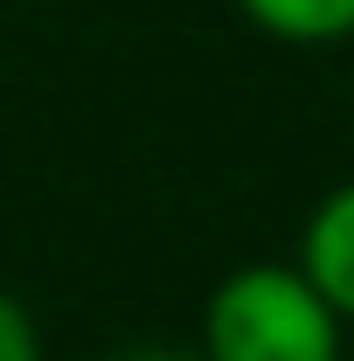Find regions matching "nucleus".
I'll return each instance as SVG.
<instances>
[{"label": "nucleus", "instance_id": "nucleus-1", "mask_svg": "<svg viewBox=\"0 0 354 361\" xmlns=\"http://www.w3.org/2000/svg\"><path fill=\"white\" fill-rule=\"evenodd\" d=\"M202 361H348V326L306 285V271L257 257L216 278L202 299Z\"/></svg>", "mask_w": 354, "mask_h": 361}, {"label": "nucleus", "instance_id": "nucleus-2", "mask_svg": "<svg viewBox=\"0 0 354 361\" xmlns=\"http://www.w3.org/2000/svg\"><path fill=\"white\" fill-rule=\"evenodd\" d=\"M292 264L306 271V285L334 306V319L354 326V180L326 188V195L306 209Z\"/></svg>", "mask_w": 354, "mask_h": 361}, {"label": "nucleus", "instance_id": "nucleus-4", "mask_svg": "<svg viewBox=\"0 0 354 361\" xmlns=\"http://www.w3.org/2000/svg\"><path fill=\"white\" fill-rule=\"evenodd\" d=\"M0 361H42V326L14 292H0Z\"/></svg>", "mask_w": 354, "mask_h": 361}, {"label": "nucleus", "instance_id": "nucleus-3", "mask_svg": "<svg viewBox=\"0 0 354 361\" xmlns=\"http://www.w3.org/2000/svg\"><path fill=\"white\" fill-rule=\"evenodd\" d=\"M236 14L285 49L354 42V0H236Z\"/></svg>", "mask_w": 354, "mask_h": 361}, {"label": "nucleus", "instance_id": "nucleus-5", "mask_svg": "<svg viewBox=\"0 0 354 361\" xmlns=\"http://www.w3.org/2000/svg\"><path fill=\"white\" fill-rule=\"evenodd\" d=\"M111 361H202V355H188V348H126Z\"/></svg>", "mask_w": 354, "mask_h": 361}]
</instances>
